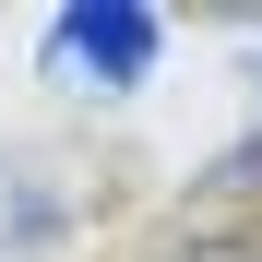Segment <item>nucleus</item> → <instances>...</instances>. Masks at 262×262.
I'll use <instances>...</instances> for the list:
<instances>
[{
    "instance_id": "7ed1b4c3",
    "label": "nucleus",
    "mask_w": 262,
    "mask_h": 262,
    "mask_svg": "<svg viewBox=\"0 0 262 262\" xmlns=\"http://www.w3.org/2000/svg\"><path fill=\"white\" fill-rule=\"evenodd\" d=\"M179 262H262L250 238H203V250H179Z\"/></svg>"
},
{
    "instance_id": "f03ea898",
    "label": "nucleus",
    "mask_w": 262,
    "mask_h": 262,
    "mask_svg": "<svg viewBox=\"0 0 262 262\" xmlns=\"http://www.w3.org/2000/svg\"><path fill=\"white\" fill-rule=\"evenodd\" d=\"M203 191H227V203H250V191H262V143H238V155H214V179H203Z\"/></svg>"
},
{
    "instance_id": "f257e3e1",
    "label": "nucleus",
    "mask_w": 262,
    "mask_h": 262,
    "mask_svg": "<svg viewBox=\"0 0 262 262\" xmlns=\"http://www.w3.org/2000/svg\"><path fill=\"white\" fill-rule=\"evenodd\" d=\"M143 60H155V12H143V0H72V12L48 24V72L83 83V96L143 83Z\"/></svg>"
}]
</instances>
